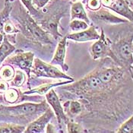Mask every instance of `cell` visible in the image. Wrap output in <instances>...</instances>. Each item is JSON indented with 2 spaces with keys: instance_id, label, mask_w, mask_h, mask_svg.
Wrapping results in <instances>:
<instances>
[{
  "instance_id": "cell-1",
  "label": "cell",
  "mask_w": 133,
  "mask_h": 133,
  "mask_svg": "<svg viewBox=\"0 0 133 133\" xmlns=\"http://www.w3.org/2000/svg\"><path fill=\"white\" fill-rule=\"evenodd\" d=\"M21 12L17 16V20L20 23V27L24 34L28 38L43 44L52 43V41L47 35L46 32L41 28L30 16V15H28L23 9H21Z\"/></svg>"
},
{
  "instance_id": "cell-2",
  "label": "cell",
  "mask_w": 133,
  "mask_h": 133,
  "mask_svg": "<svg viewBox=\"0 0 133 133\" xmlns=\"http://www.w3.org/2000/svg\"><path fill=\"white\" fill-rule=\"evenodd\" d=\"M49 108L45 101L41 103H25L14 107L0 106V116H7L10 118H21L37 116L41 113L45 112Z\"/></svg>"
},
{
  "instance_id": "cell-3",
  "label": "cell",
  "mask_w": 133,
  "mask_h": 133,
  "mask_svg": "<svg viewBox=\"0 0 133 133\" xmlns=\"http://www.w3.org/2000/svg\"><path fill=\"white\" fill-rule=\"evenodd\" d=\"M132 44L133 34L123 38L115 43H111L113 60L121 65H124L130 71L133 69Z\"/></svg>"
},
{
  "instance_id": "cell-4",
  "label": "cell",
  "mask_w": 133,
  "mask_h": 133,
  "mask_svg": "<svg viewBox=\"0 0 133 133\" xmlns=\"http://www.w3.org/2000/svg\"><path fill=\"white\" fill-rule=\"evenodd\" d=\"M33 73L38 77H46L51 78H63L67 80L74 79L72 77L65 75L64 72H62L57 68L53 66L52 65L47 64L41 60L40 59H34L33 62Z\"/></svg>"
},
{
  "instance_id": "cell-5",
  "label": "cell",
  "mask_w": 133,
  "mask_h": 133,
  "mask_svg": "<svg viewBox=\"0 0 133 133\" xmlns=\"http://www.w3.org/2000/svg\"><path fill=\"white\" fill-rule=\"evenodd\" d=\"M90 52L94 60L100 59L106 56H110L113 59V52L111 50V43L107 38L103 31H101V36L95 43H94L91 48Z\"/></svg>"
},
{
  "instance_id": "cell-6",
  "label": "cell",
  "mask_w": 133,
  "mask_h": 133,
  "mask_svg": "<svg viewBox=\"0 0 133 133\" xmlns=\"http://www.w3.org/2000/svg\"><path fill=\"white\" fill-rule=\"evenodd\" d=\"M89 17L95 21H101L109 24H119L129 21L125 18H123L116 16V15H113V13L106 9L101 8L97 11H91L88 15V18Z\"/></svg>"
},
{
  "instance_id": "cell-7",
  "label": "cell",
  "mask_w": 133,
  "mask_h": 133,
  "mask_svg": "<svg viewBox=\"0 0 133 133\" xmlns=\"http://www.w3.org/2000/svg\"><path fill=\"white\" fill-rule=\"evenodd\" d=\"M34 56V55L31 52H18L15 54V56L8 58L6 62L8 63L18 66L20 69L24 70L27 72V74L29 76L31 69H32V66H33Z\"/></svg>"
},
{
  "instance_id": "cell-8",
  "label": "cell",
  "mask_w": 133,
  "mask_h": 133,
  "mask_svg": "<svg viewBox=\"0 0 133 133\" xmlns=\"http://www.w3.org/2000/svg\"><path fill=\"white\" fill-rule=\"evenodd\" d=\"M46 100L52 107L54 113L56 114V116L57 118L58 123L60 125L67 124L69 123V119L64 112V110L60 103L59 99L52 88L46 94Z\"/></svg>"
},
{
  "instance_id": "cell-9",
  "label": "cell",
  "mask_w": 133,
  "mask_h": 133,
  "mask_svg": "<svg viewBox=\"0 0 133 133\" xmlns=\"http://www.w3.org/2000/svg\"><path fill=\"white\" fill-rule=\"evenodd\" d=\"M54 114L50 108L47 109L43 115L40 116L37 119L29 124L28 128L24 131L26 133L46 132L45 128L53 117Z\"/></svg>"
},
{
  "instance_id": "cell-10",
  "label": "cell",
  "mask_w": 133,
  "mask_h": 133,
  "mask_svg": "<svg viewBox=\"0 0 133 133\" xmlns=\"http://www.w3.org/2000/svg\"><path fill=\"white\" fill-rule=\"evenodd\" d=\"M100 36L101 34H99L95 27L91 26L85 30L69 34L67 36V39L76 42H86V41H97V39H99Z\"/></svg>"
},
{
  "instance_id": "cell-11",
  "label": "cell",
  "mask_w": 133,
  "mask_h": 133,
  "mask_svg": "<svg viewBox=\"0 0 133 133\" xmlns=\"http://www.w3.org/2000/svg\"><path fill=\"white\" fill-rule=\"evenodd\" d=\"M108 9L133 23V10L125 0H114Z\"/></svg>"
},
{
  "instance_id": "cell-12",
  "label": "cell",
  "mask_w": 133,
  "mask_h": 133,
  "mask_svg": "<svg viewBox=\"0 0 133 133\" xmlns=\"http://www.w3.org/2000/svg\"><path fill=\"white\" fill-rule=\"evenodd\" d=\"M66 40L67 37H65L59 41L51 62L52 65H60L64 71L68 70V66L65 64V57L66 52Z\"/></svg>"
},
{
  "instance_id": "cell-13",
  "label": "cell",
  "mask_w": 133,
  "mask_h": 133,
  "mask_svg": "<svg viewBox=\"0 0 133 133\" xmlns=\"http://www.w3.org/2000/svg\"><path fill=\"white\" fill-rule=\"evenodd\" d=\"M79 19L84 21L88 24H90V19L88 14L84 10V5L81 2H76L72 4L71 7V20Z\"/></svg>"
},
{
  "instance_id": "cell-14",
  "label": "cell",
  "mask_w": 133,
  "mask_h": 133,
  "mask_svg": "<svg viewBox=\"0 0 133 133\" xmlns=\"http://www.w3.org/2000/svg\"><path fill=\"white\" fill-rule=\"evenodd\" d=\"M74 82L72 80H69V81H65V82H53V83H47V84H42L41 86L34 88L29 91L24 93L25 94H38L41 95H43L46 94V93L48 92L50 89H52L53 87L56 86H59V85H62V84H68L69 82Z\"/></svg>"
},
{
  "instance_id": "cell-15",
  "label": "cell",
  "mask_w": 133,
  "mask_h": 133,
  "mask_svg": "<svg viewBox=\"0 0 133 133\" xmlns=\"http://www.w3.org/2000/svg\"><path fill=\"white\" fill-rule=\"evenodd\" d=\"M15 47L11 45L8 41V38L5 36L4 41L0 45V65L4 61L8 56H9L12 52L15 51Z\"/></svg>"
},
{
  "instance_id": "cell-16",
  "label": "cell",
  "mask_w": 133,
  "mask_h": 133,
  "mask_svg": "<svg viewBox=\"0 0 133 133\" xmlns=\"http://www.w3.org/2000/svg\"><path fill=\"white\" fill-rule=\"evenodd\" d=\"M15 75L14 69L10 65H4L0 69V78L4 81H11Z\"/></svg>"
},
{
  "instance_id": "cell-17",
  "label": "cell",
  "mask_w": 133,
  "mask_h": 133,
  "mask_svg": "<svg viewBox=\"0 0 133 133\" xmlns=\"http://www.w3.org/2000/svg\"><path fill=\"white\" fill-rule=\"evenodd\" d=\"M24 126L18 125H5L0 127V133H19L23 132L24 130Z\"/></svg>"
},
{
  "instance_id": "cell-18",
  "label": "cell",
  "mask_w": 133,
  "mask_h": 133,
  "mask_svg": "<svg viewBox=\"0 0 133 133\" xmlns=\"http://www.w3.org/2000/svg\"><path fill=\"white\" fill-rule=\"evenodd\" d=\"M70 28L72 31H81L85 30L88 28V24L86 23L84 21L79 20V19H73L71 21L69 24Z\"/></svg>"
},
{
  "instance_id": "cell-19",
  "label": "cell",
  "mask_w": 133,
  "mask_h": 133,
  "mask_svg": "<svg viewBox=\"0 0 133 133\" xmlns=\"http://www.w3.org/2000/svg\"><path fill=\"white\" fill-rule=\"evenodd\" d=\"M117 133H133V116L128 119L125 122L121 125Z\"/></svg>"
},
{
  "instance_id": "cell-20",
  "label": "cell",
  "mask_w": 133,
  "mask_h": 133,
  "mask_svg": "<svg viewBox=\"0 0 133 133\" xmlns=\"http://www.w3.org/2000/svg\"><path fill=\"white\" fill-rule=\"evenodd\" d=\"M4 97H5V100L7 102L9 103H14L18 99V93L15 89L10 88L4 93Z\"/></svg>"
},
{
  "instance_id": "cell-21",
  "label": "cell",
  "mask_w": 133,
  "mask_h": 133,
  "mask_svg": "<svg viewBox=\"0 0 133 133\" xmlns=\"http://www.w3.org/2000/svg\"><path fill=\"white\" fill-rule=\"evenodd\" d=\"M25 81V75L24 72L21 71H17L15 74L13 78L11 79V85L15 87H21Z\"/></svg>"
},
{
  "instance_id": "cell-22",
  "label": "cell",
  "mask_w": 133,
  "mask_h": 133,
  "mask_svg": "<svg viewBox=\"0 0 133 133\" xmlns=\"http://www.w3.org/2000/svg\"><path fill=\"white\" fill-rule=\"evenodd\" d=\"M11 9V6L10 5V4L8 2V1H6L5 9L2 12L0 13V29L3 28L5 22L7 21L6 18L9 16V13L10 12Z\"/></svg>"
},
{
  "instance_id": "cell-23",
  "label": "cell",
  "mask_w": 133,
  "mask_h": 133,
  "mask_svg": "<svg viewBox=\"0 0 133 133\" xmlns=\"http://www.w3.org/2000/svg\"><path fill=\"white\" fill-rule=\"evenodd\" d=\"M21 2H23V4L25 5V7L28 9L29 13L34 15L35 18L37 17L39 15V11H37V9L32 4V0H21Z\"/></svg>"
},
{
  "instance_id": "cell-24",
  "label": "cell",
  "mask_w": 133,
  "mask_h": 133,
  "mask_svg": "<svg viewBox=\"0 0 133 133\" xmlns=\"http://www.w3.org/2000/svg\"><path fill=\"white\" fill-rule=\"evenodd\" d=\"M69 108L70 113L73 114V115L78 114L82 111V105H81L80 103L78 102V101H72V102H70Z\"/></svg>"
},
{
  "instance_id": "cell-25",
  "label": "cell",
  "mask_w": 133,
  "mask_h": 133,
  "mask_svg": "<svg viewBox=\"0 0 133 133\" xmlns=\"http://www.w3.org/2000/svg\"><path fill=\"white\" fill-rule=\"evenodd\" d=\"M101 0H88L87 6L88 9L91 11H97L101 8Z\"/></svg>"
},
{
  "instance_id": "cell-26",
  "label": "cell",
  "mask_w": 133,
  "mask_h": 133,
  "mask_svg": "<svg viewBox=\"0 0 133 133\" xmlns=\"http://www.w3.org/2000/svg\"><path fill=\"white\" fill-rule=\"evenodd\" d=\"M67 125V129H68V132H72V133H77V132H82L83 130L82 129L81 126L77 124V123H69L66 124Z\"/></svg>"
},
{
  "instance_id": "cell-27",
  "label": "cell",
  "mask_w": 133,
  "mask_h": 133,
  "mask_svg": "<svg viewBox=\"0 0 133 133\" xmlns=\"http://www.w3.org/2000/svg\"><path fill=\"white\" fill-rule=\"evenodd\" d=\"M3 29L5 33H8V34H13V33L18 32V30L16 29V28L9 21H6L5 22Z\"/></svg>"
},
{
  "instance_id": "cell-28",
  "label": "cell",
  "mask_w": 133,
  "mask_h": 133,
  "mask_svg": "<svg viewBox=\"0 0 133 133\" xmlns=\"http://www.w3.org/2000/svg\"><path fill=\"white\" fill-rule=\"evenodd\" d=\"M49 1L50 0H32V4L37 9H41L48 3Z\"/></svg>"
},
{
  "instance_id": "cell-29",
  "label": "cell",
  "mask_w": 133,
  "mask_h": 133,
  "mask_svg": "<svg viewBox=\"0 0 133 133\" xmlns=\"http://www.w3.org/2000/svg\"><path fill=\"white\" fill-rule=\"evenodd\" d=\"M9 89V84L6 82V81H0V93H5Z\"/></svg>"
},
{
  "instance_id": "cell-30",
  "label": "cell",
  "mask_w": 133,
  "mask_h": 133,
  "mask_svg": "<svg viewBox=\"0 0 133 133\" xmlns=\"http://www.w3.org/2000/svg\"><path fill=\"white\" fill-rule=\"evenodd\" d=\"M101 4L104 7L109 8L112 5V3H113L114 0H101Z\"/></svg>"
},
{
  "instance_id": "cell-31",
  "label": "cell",
  "mask_w": 133,
  "mask_h": 133,
  "mask_svg": "<svg viewBox=\"0 0 133 133\" xmlns=\"http://www.w3.org/2000/svg\"><path fill=\"white\" fill-rule=\"evenodd\" d=\"M4 37H5V35L2 33H0V45L2 43V42L4 41Z\"/></svg>"
},
{
  "instance_id": "cell-32",
  "label": "cell",
  "mask_w": 133,
  "mask_h": 133,
  "mask_svg": "<svg viewBox=\"0 0 133 133\" xmlns=\"http://www.w3.org/2000/svg\"><path fill=\"white\" fill-rule=\"evenodd\" d=\"M132 56H133V44H132Z\"/></svg>"
},
{
  "instance_id": "cell-33",
  "label": "cell",
  "mask_w": 133,
  "mask_h": 133,
  "mask_svg": "<svg viewBox=\"0 0 133 133\" xmlns=\"http://www.w3.org/2000/svg\"><path fill=\"white\" fill-rule=\"evenodd\" d=\"M83 1H85V0H83Z\"/></svg>"
},
{
  "instance_id": "cell-34",
  "label": "cell",
  "mask_w": 133,
  "mask_h": 133,
  "mask_svg": "<svg viewBox=\"0 0 133 133\" xmlns=\"http://www.w3.org/2000/svg\"><path fill=\"white\" fill-rule=\"evenodd\" d=\"M132 2H133V0H132Z\"/></svg>"
}]
</instances>
